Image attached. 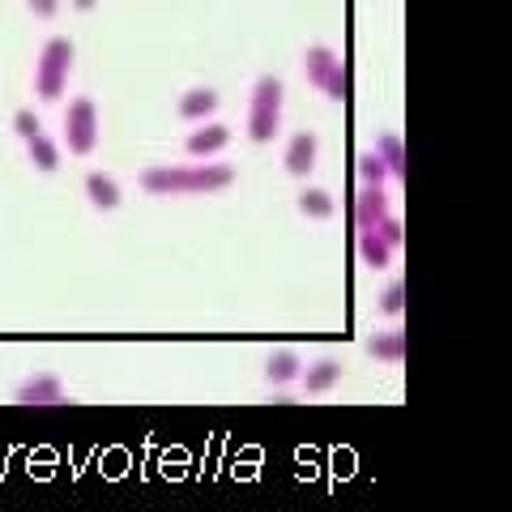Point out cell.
<instances>
[{
	"instance_id": "5bb4252c",
	"label": "cell",
	"mask_w": 512,
	"mask_h": 512,
	"mask_svg": "<svg viewBox=\"0 0 512 512\" xmlns=\"http://www.w3.org/2000/svg\"><path fill=\"white\" fill-rule=\"evenodd\" d=\"M227 141H231L227 124H205V128H197V133L188 137V154H218Z\"/></svg>"
},
{
	"instance_id": "7a4b0ae2",
	"label": "cell",
	"mask_w": 512,
	"mask_h": 512,
	"mask_svg": "<svg viewBox=\"0 0 512 512\" xmlns=\"http://www.w3.org/2000/svg\"><path fill=\"white\" fill-rule=\"evenodd\" d=\"M282 82L278 77H256L252 99H248V137L256 146L278 137V120H282Z\"/></svg>"
},
{
	"instance_id": "9a60e30c",
	"label": "cell",
	"mask_w": 512,
	"mask_h": 512,
	"mask_svg": "<svg viewBox=\"0 0 512 512\" xmlns=\"http://www.w3.org/2000/svg\"><path fill=\"white\" fill-rule=\"evenodd\" d=\"M338 380H342V363L338 359H316V367L303 376V389L308 393H329Z\"/></svg>"
},
{
	"instance_id": "52a82bcc",
	"label": "cell",
	"mask_w": 512,
	"mask_h": 512,
	"mask_svg": "<svg viewBox=\"0 0 512 512\" xmlns=\"http://www.w3.org/2000/svg\"><path fill=\"white\" fill-rule=\"evenodd\" d=\"M316 133H295L291 137V146H286V158H282V167L291 171V175H308L316 167Z\"/></svg>"
},
{
	"instance_id": "3957f363",
	"label": "cell",
	"mask_w": 512,
	"mask_h": 512,
	"mask_svg": "<svg viewBox=\"0 0 512 512\" xmlns=\"http://www.w3.org/2000/svg\"><path fill=\"white\" fill-rule=\"evenodd\" d=\"M69 69H73V43L69 39H52L39 56V73H35V94L43 103H56L64 86H69Z\"/></svg>"
},
{
	"instance_id": "44dd1931",
	"label": "cell",
	"mask_w": 512,
	"mask_h": 512,
	"mask_svg": "<svg viewBox=\"0 0 512 512\" xmlns=\"http://www.w3.org/2000/svg\"><path fill=\"white\" fill-rule=\"evenodd\" d=\"M359 175H363V184H384V175H389V171H384V163L376 154H363L359 158Z\"/></svg>"
},
{
	"instance_id": "7402d4cb",
	"label": "cell",
	"mask_w": 512,
	"mask_h": 512,
	"mask_svg": "<svg viewBox=\"0 0 512 512\" xmlns=\"http://www.w3.org/2000/svg\"><path fill=\"white\" fill-rule=\"evenodd\" d=\"M13 133H18V137H35L39 133V116H35V111H18V116H13Z\"/></svg>"
},
{
	"instance_id": "8992f818",
	"label": "cell",
	"mask_w": 512,
	"mask_h": 512,
	"mask_svg": "<svg viewBox=\"0 0 512 512\" xmlns=\"http://www.w3.org/2000/svg\"><path fill=\"white\" fill-rule=\"evenodd\" d=\"M13 402L18 406H60L64 402V384L52 372L30 376V380H22L18 389H13Z\"/></svg>"
},
{
	"instance_id": "277c9868",
	"label": "cell",
	"mask_w": 512,
	"mask_h": 512,
	"mask_svg": "<svg viewBox=\"0 0 512 512\" xmlns=\"http://www.w3.org/2000/svg\"><path fill=\"white\" fill-rule=\"evenodd\" d=\"M303 69H308V82L320 94H329L333 103L346 99V69H342V60H338L333 47H308V60H303Z\"/></svg>"
},
{
	"instance_id": "9c48e42d",
	"label": "cell",
	"mask_w": 512,
	"mask_h": 512,
	"mask_svg": "<svg viewBox=\"0 0 512 512\" xmlns=\"http://www.w3.org/2000/svg\"><path fill=\"white\" fill-rule=\"evenodd\" d=\"M376 158L384 163V171L393 175V180H406V141L397 133H380L376 141Z\"/></svg>"
},
{
	"instance_id": "30bf717a",
	"label": "cell",
	"mask_w": 512,
	"mask_h": 512,
	"mask_svg": "<svg viewBox=\"0 0 512 512\" xmlns=\"http://www.w3.org/2000/svg\"><path fill=\"white\" fill-rule=\"evenodd\" d=\"M86 197H90L94 210H116L120 205V184L111 180V175H103V171H90L86 175Z\"/></svg>"
},
{
	"instance_id": "603a6c76",
	"label": "cell",
	"mask_w": 512,
	"mask_h": 512,
	"mask_svg": "<svg viewBox=\"0 0 512 512\" xmlns=\"http://www.w3.org/2000/svg\"><path fill=\"white\" fill-rule=\"evenodd\" d=\"M26 5H30V13H35V18H56L60 0H26Z\"/></svg>"
},
{
	"instance_id": "7c38bea8",
	"label": "cell",
	"mask_w": 512,
	"mask_h": 512,
	"mask_svg": "<svg viewBox=\"0 0 512 512\" xmlns=\"http://www.w3.org/2000/svg\"><path fill=\"white\" fill-rule=\"evenodd\" d=\"M214 111H218V90H210V86H197V90H188L180 99V116L184 120H210Z\"/></svg>"
},
{
	"instance_id": "ac0fdd59",
	"label": "cell",
	"mask_w": 512,
	"mask_h": 512,
	"mask_svg": "<svg viewBox=\"0 0 512 512\" xmlns=\"http://www.w3.org/2000/svg\"><path fill=\"white\" fill-rule=\"evenodd\" d=\"M299 210L308 218H329L333 214V197H329V192H320V188H308L299 197Z\"/></svg>"
},
{
	"instance_id": "8fae6325",
	"label": "cell",
	"mask_w": 512,
	"mask_h": 512,
	"mask_svg": "<svg viewBox=\"0 0 512 512\" xmlns=\"http://www.w3.org/2000/svg\"><path fill=\"white\" fill-rule=\"evenodd\" d=\"M299 372H303V363H299L295 350H274V355H269V363H265V380L274 384V389L299 380Z\"/></svg>"
},
{
	"instance_id": "4fadbf2b",
	"label": "cell",
	"mask_w": 512,
	"mask_h": 512,
	"mask_svg": "<svg viewBox=\"0 0 512 512\" xmlns=\"http://www.w3.org/2000/svg\"><path fill=\"white\" fill-rule=\"evenodd\" d=\"M367 355L380 359V363H402V359H406V333H402V329L376 333V338L367 342Z\"/></svg>"
},
{
	"instance_id": "ba28073f",
	"label": "cell",
	"mask_w": 512,
	"mask_h": 512,
	"mask_svg": "<svg viewBox=\"0 0 512 512\" xmlns=\"http://www.w3.org/2000/svg\"><path fill=\"white\" fill-rule=\"evenodd\" d=\"M389 214V197H384V184H363L359 192V231H376V222Z\"/></svg>"
},
{
	"instance_id": "6da1fadb",
	"label": "cell",
	"mask_w": 512,
	"mask_h": 512,
	"mask_svg": "<svg viewBox=\"0 0 512 512\" xmlns=\"http://www.w3.org/2000/svg\"><path fill=\"white\" fill-rule=\"evenodd\" d=\"M235 184V167L227 163H197V167H154L141 171V188L171 197V192H218Z\"/></svg>"
},
{
	"instance_id": "2e32d148",
	"label": "cell",
	"mask_w": 512,
	"mask_h": 512,
	"mask_svg": "<svg viewBox=\"0 0 512 512\" xmlns=\"http://www.w3.org/2000/svg\"><path fill=\"white\" fill-rule=\"evenodd\" d=\"M26 146H30V163H35L39 171H56L60 167V150H56L52 137L35 133V137H26Z\"/></svg>"
},
{
	"instance_id": "d6986e66",
	"label": "cell",
	"mask_w": 512,
	"mask_h": 512,
	"mask_svg": "<svg viewBox=\"0 0 512 512\" xmlns=\"http://www.w3.org/2000/svg\"><path fill=\"white\" fill-rule=\"evenodd\" d=\"M402 308H406V282L393 278V282L380 291V312H384V316H402Z\"/></svg>"
},
{
	"instance_id": "e0dca14e",
	"label": "cell",
	"mask_w": 512,
	"mask_h": 512,
	"mask_svg": "<svg viewBox=\"0 0 512 512\" xmlns=\"http://www.w3.org/2000/svg\"><path fill=\"white\" fill-rule=\"evenodd\" d=\"M359 256H363V261L372 265V269H384V265H389V256H393V248L384 244L376 231H359Z\"/></svg>"
},
{
	"instance_id": "cb8c5ba5",
	"label": "cell",
	"mask_w": 512,
	"mask_h": 512,
	"mask_svg": "<svg viewBox=\"0 0 512 512\" xmlns=\"http://www.w3.org/2000/svg\"><path fill=\"white\" fill-rule=\"evenodd\" d=\"M73 5H77V9H82V13H86V9H94V0H73Z\"/></svg>"
},
{
	"instance_id": "ffe728a7",
	"label": "cell",
	"mask_w": 512,
	"mask_h": 512,
	"mask_svg": "<svg viewBox=\"0 0 512 512\" xmlns=\"http://www.w3.org/2000/svg\"><path fill=\"white\" fill-rule=\"evenodd\" d=\"M376 235L384 239L389 248H402V218H393V214H384L380 222H376Z\"/></svg>"
},
{
	"instance_id": "5b68a950",
	"label": "cell",
	"mask_w": 512,
	"mask_h": 512,
	"mask_svg": "<svg viewBox=\"0 0 512 512\" xmlns=\"http://www.w3.org/2000/svg\"><path fill=\"white\" fill-rule=\"evenodd\" d=\"M64 141H69L73 154H90L94 141H99V111H94L90 99H73L69 116H64Z\"/></svg>"
}]
</instances>
